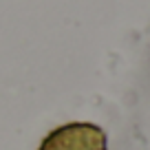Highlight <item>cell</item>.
<instances>
[{"label":"cell","instance_id":"cell-1","mask_svg":"<svg viewBox=\"0 0 150 150\" xmlns=\"http://www.w3.org/2000/svg\"><path fill=\"white\" fill-rule=\"evenodd\" d=\"M38 150H108V144L95 124H66L49 132Z\"/></svg>","mask_w":150,"mask_h":150}]
</instances>
